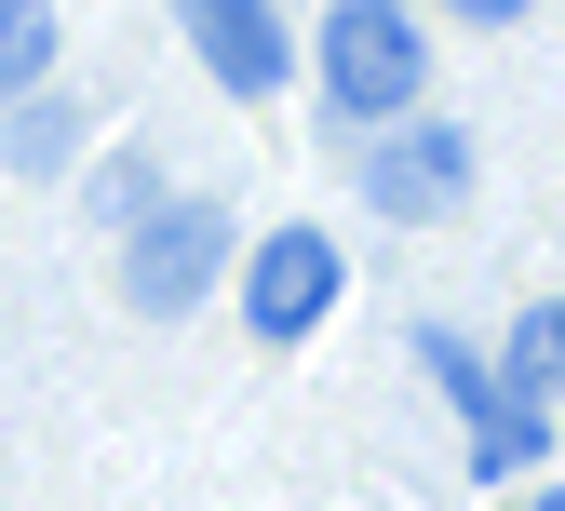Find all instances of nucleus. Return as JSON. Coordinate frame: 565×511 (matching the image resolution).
Returning a JSON list of instances; mask_svg holds the SVG:
<instances>
[{
  "label": "nucleus",
  "instance_id": "obj_1",
  "mask_svg": "<svg viewBox=\"0 0 565 511\" xmlns=\"http://www.w3.org/2000/svg\"><path fill=\"white\" fill-rule=\"evenodd\" d=\"M310 82H323V108L337 121H404L417 95H431V41H417V14L404 0H337L323 14V41H310Z\"/></svg>",
  "mask_w": 565,
  "mask_h": 511
},
{
  "label": "nucleus",
  "instance_id": "obj_2",
  "mask_svg": "<svg viewBox=\"0 0 565 511\" xmlns=\"http://www.w3.org/2000/svg\"><path fill=\"white\" fill-rule=\"evenodd\" d=\"M230 256H243V243H230V202H202V189L175 202V189H162V202L121 230V310H135V323H189L202 297H216Z\"/></svg>",
  "mask_w": 565,
  "mask_h": 511
},
{
  "label": "nucleus",
  "instance_id": "obj_3",
  "mask_svg": "<svg viewBox=\"0 0 565 511\" xmlns=\"http://www.w3.org/2000/svg\"><path fill=\"white\" fill-rule=\"evenodd\" d=\"M350 189H364L377 230H431V215L471 202V135L404 108V121H377V149H364V175H350Z\"/></svg>",
  "mask_w": 565,
  "mask_h": 511
},
{
  "label": "nucleus",
  "instance_id": "obj_4",
  "mask_svg": "<svg viewBox=\"0 0 565 511\" xmlns=\"http://www.w3.org/2000/svg\"><path fill=\"white\" fill-rule=\"evenodd\" d=\"M323 310H337V243H323L310 215H297V230H269V243L243 256V323H256L269 350H297Z\"/></svg>",
  "mask_w": 565,
  "mask_h": 511
},
{
  "label": "nucleus",
  "instance_id": "obj_5",
  "mask_svg": "<svg viewBox=\"0 0 565 511\" xmlns=\"http://www.w3.org/2000/svg\"><path fill=\"white\" fill-rule=\"evenodd\" d=\"M175 28H189V54L216 67V82L256 108V95H282V0H175Z\"/></svg>",
  "mask_w": 565,
  "mask_h": 511
},
{
  "label": "nucleus",
  "instance_id": "obj_6",
  "mask_svg": "<svg viewBox=\"0 0 565 511\" xmlns=\"http://www.w3.org/2000/svg\"><path fill=\"white\" fill-rule=\"evenodd\" d=\"M499 391H512V404H552V391H565V297H539V310L499 337Z\"/></svg>",
  "mask_w": 565,
  "mask_h": 511
},
{
  "label": "nucleus",
  "instance_id": "obj_7",
  "mask_svg": "<svg viewBox=\"0 0 565 511\" xmlns=\"http://www.w3.org/2000/svg\"><path fill=\"white\" fill-rule=\"evenodd\" d=\"M67 149H82V108H67L54 82H41V95H14V108H0V162H14V175H54Z\"/></svg>",
  "mask_w": 565,
  "mask_h": 511
},
{
  "label": "nucleus",
  "instance_id": "obj_8",
  "mask_svg": "<svg viewBox=\"0 0 565 511\" xmlns=\"http://www.w3.org/2000/svg\"><path fill=\"white\" fill-rule=\"evenodd\" d=\"M54 82V0H0V108Z\"/></svg>",
  "mask_w": 565,
  "mask_h": 511
},
{
  "label": "nucleus",
  "instance_id": "obj_9",
  "mask_svg": "<svg viewBox=\"0 0 565 511\" xmlns=\"http://www.w3.org/2000/svg\"><path fill=\"white\" fill-rule=\"evenodd\" d=\"M82 202H95V215H108V230H135V215H149V202H162V162H149V149H108V162H95V189H82Z\"/></svg>",
  "mask_w": 565,
  "mask_h": 511
},
{
  "label": "nucleus",
  "instance_id": "obj_10",
  "mask_svg": "<svg viewBox=\"0 0 565 511\" xmlns=\"http://www.w3.org/2000/svg\"><path fill=\"white\" fill-rule=\"evenodd\" d=\"M458 28H512V14H539V0H445Z\"/></svg>",
  "mask_w": 565,
  "mask_h": 511
},
{
  "label": "nucleus",
  "instance_id": "obj_11",
  "mask_svg": "<svg viewBox=\"0 0 565 511\" xmlns=\"http://www.w3.org/2000/svg\"><path fill=\"white\" fill-rule=\"evenodd\" d=\"M525 511H565V498H525Z\"/></svg>",
  "mask_w": 565,
  "mask_h": 511
}]
</instances>
